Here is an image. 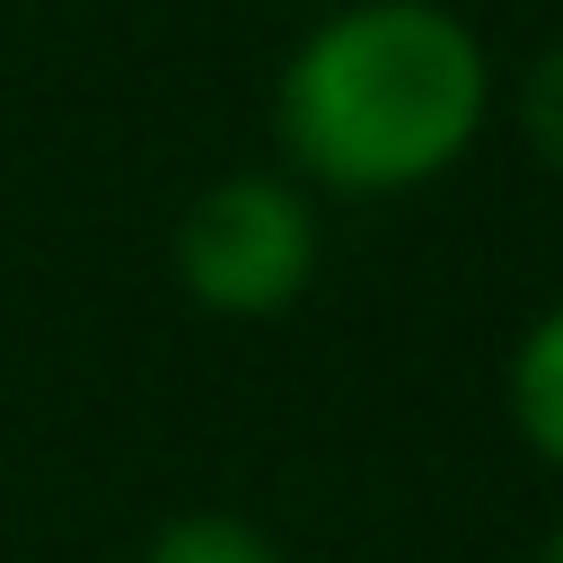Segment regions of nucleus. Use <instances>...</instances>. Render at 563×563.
I'll list each match as a JSON object with an SVG mask.
<instances>
[{"label":"nucleus","mask_w":563,"mask_h":563,"mask_svg":"<svg viewBox=\"0 0 563 563\" xmlns=\"http://www.w3.org/2000/svg\"><path fill=\"white\" fill-rule=\"evenodd\" d=\"M484 123L493 53L449 0H343L273 79L282 176L334 202H396L457 176Z\"/></svg>","instance_id":"1"},{"label":"nucleus","mask_w":563,"mask_h":563,"mask_svg":"<svg viewBox=\"0 0 563 563\" xmlns=\"http://www.w3.org/2000/svg\"><path fill=\"white\" fill-rule=\"evenodd\" d=\"M510 123H519L528 158L563 176V35L519 62V79H510Z\"/></svg>","instance_id":"5"},{"label":"nucleus","mask_w":563,"mask_h":563,"mask_svg":"<svg viewBox=\"0 0 563 563\" xmlns=\"http://www.w3.org/2000/svg\"><path fill=\"white\" fill-rule=\"evenodd\" d=\"M176 290L202 317L229 325H264L282 308L308 299L317 264H325V229H317V194L282 167H238L211 176L185 211H176Z\"/></svg>","instance_id":"2"},{"label":"nucleus","mask_w":563,"mask_h":563,"mask_svg":"<svg viewBox=\"0 0 563 563\" xmlns=\"http://www.w3.org/2000/svg\"><path fill=\"white\" fill-rule=\"evenodd\" d=\"M501 405H510L519 449L563 475V290L519 325V343L501 361Z\"/></svg>","instance_id":"3"},{"label":"nucleus","mask_w":563,"mask_h":563,"mask_svg":"<svg viewBox=\"0 0 563 563\" xmlns=\"http://www.w3.org/2000/svg\"><path fill=\"white\" fill-rule=\"evenodd\" d=\"M132 563H282V545L238 510H176Z\"/></svg>","instance_id":"4"},{"label":"nucleus","mask_w":563,"mask_h":563,"mask_svg":"<svg viewBox=\"0 0 563 563\" xmlns=\"http://www.w3.org/2000/svg\"><path fill=\"white\" fill-rule=\"evenodd\" d=\"M537 563H563V510H554V528H545V545H537Z\"/></svg>","instance_id":"6"}]
</instances>
